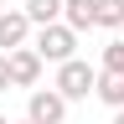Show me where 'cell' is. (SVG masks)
<instances>
[{"mask_svg":"<svg viewBox=\"0 0 124 124\" xmlns=\"http://www.w3.org/2000/svg\"><path fill=\"white\" fill-rule=\"evenodd\" d=\"M31 52H36L41 62H52V67H67V62H78V31H72L67 21L41 26L36 36H31Z\"/></svg>","mask_w":124,"mask_h":124,"instance_id":"6da1fadb","label":"cell"},{"mask_svg":"<svg viewBox=\"0 0 124 124\" xmlns=\"http://www.w3.org/2000/svg\"><path fill=\"white\" fill-rule=\"evenodd\" d=\"M52 88L62 93L67 103H83V98H98V67H88L83 57L78 62H67V67H57V78H52Z\"/></svg>","mask_w":124,"mask_h":124,"instance_id":"7a4b0ae2","label":"cell"},{"mask_svg":"<svg viewBox=\"0 0 124 124\" xmlns=\"http://www.w3.org/2000/svg\"><path fill=\"white\" fill-rule=\"evenodd\" d=\"M67 98H62L57 88H36V93H26V119L31 124H62L67 119Z\"/></svg>","mask_w":124,"mask_h":124,"instance_id":"3957f363","label":"cell"},{"mask_svg":"<svg viewBox=\"0 0 124 124\" xmlns=\"http://www.w3.org/2000/svg\"><path fill=\"white\" fill-rule=\"evenodd\" d=\"M31 36H36V26L26 21V10H5V16H0V57L31 46Z\"/></svg>","mask_w":124,"mask_h":124,"instance_id":"277c9868","label":"cell"},{"mask_svg":"<svg viewBox=\"0 0 124 124\" xmlns=\"http://www.w3.org/2000/svg\"><path fill=\"white\" fill-rule=\"evenodd\" d=\"M41 67H46V62L31 52V46L10 52V88H31V93H36L41 88Z\"/></svg>","mask_w":124,"mask_h":124,"instance_id":"5b68a950","label":"cell"},{"mask_svg":"<svg viewBox=\"0 0 124 124\" xmlns=\"http://www.w3.org/2000/svg\"><path fill=\"white\" fill-rule=\"evenodd\" d=\"M62 21H67L78 36H83V31H93V26H98V0H67Z\"/></svg>","mask_w":124,"mask_h":124,"instance_id":"8992f818","label":"cell"},{"mask_svg":"<svg viewBox=\"0 0 124 124\" xmlns=\"http://www.w3.org/2000/svg\"><path fill=\"white\" fill-rule=\"evenodd\" d=\"M21 10H26V21H31V26L41 31V26H57V21H62V10H67V0H26Z\"/></svg>","mask_w":124,"mask_h":124,"instance_id":"52a82bcc","label":"cell"},{"mask_svg":"<svg viewBox=\"0 0 124 124\" xmlns=\"http://www.w3.org/2000/svg\"><path fill=\"white\" fill-rule=\"evenodd\" d=\"M98 103L124 114V72H98Z\"/></svg>","mask_w":124,"mask_h":124,"instance_id":"ba28073f","label":"cell"},{"mask_svg":"<svg viewBox=\"0 0 124 124\" xmlns=\"http://www.w3.org/2000/svg\"><path fill=\"white\" fill-rule=\"evenodd\" d=\"M98 26L103 31H124V0H98Z\"/></svg>","mask_w":124,"mask_h":124,"instance_id":"9c48e42d","label":"cell"},{"mask_svg":"<svg viewBox=\"0 0 124 124\" xmlns=\"http://www.w3.org/2000/svg\"><path fill=\"white\" fill-rule=\"evenodd\" d=\"M98 72H124V36H114L98 52Z\"/></svg>","mask_w":124,"mask_h":124,"instance_id":"30bf717a","label":"cell"},{"mask_svg":"<svg viewBox=\"0 0 124 124\" xmlns=\"http://www.w3.org/2000/svg\"><path fill=\"white\" fill-rule=\"evenodd\" d=\"M10 88V57H0V93Z\"/></svg>","mask_w":124,"mask_h":124,"instance_id":"8fae6325","label":"cell"},{"mask_svg":"<svg viewBox=\"0 0 124 124\" xmlns=\"http://www.w3.org/2000/svg\"><path fill=\"white\" fill-rule=\"evenodd\" d=\"M108 124H124V114H114V119H108Z\"/></svg>","mask_w":124,"mask_h":124,"instance_id":"7c38bea8","label":"cell"},{"mask_svg":"<svg viewBox=\"0 0 124 124\" xmlns=\"http://www.w3.org/2000/svg\"><path fill=\"white\" fill-rule=\"evenodd\" d=\"M0 16H5V0H0Z\"/></svg>","mask_w":124,"mask_h":124,"instance_id":"4fadbf2b","label":"cell"},{"mask_svg":"<svg viewBox=\"0 0 124 124\" xmlns=\"http://www.w3.org/2000/svg\"><path fill=\"white\" fill-rule=\"evenodd\" d=\"M0 124H5V114H0Z\"/></svg>","mask_w":124,"mask_h":124,"instance_id":"5bb4252c","label":"cell"},{"mask_svg":"<svg viewBox=\"0 0 124 124\" xmlns=\"http://www.w3.org/2000/svg\"><path fill=\"white\" fill-rule=\"evenodd\" d=\"M21 124H31V119H21Z\"/></svg>","mask_w":124,"mask_h":124,"instance_id":"9a60e30c","label":"cell"}]
</instances>
